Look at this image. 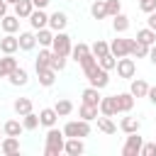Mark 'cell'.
I'll return each instance as SVG.
<instances>
[{
  "instance_id": "9a60e30c",
  "label": "cell",
  "mask_w": 156,
  "mask_h": 156,
  "mask_svg": "<svg viewBox=\"0 0 156 156\" xmlns=\"http://www.w3.org/2000/svg\"><path fill=\"white\" fill-rule=\"evenodd\" d=\"M20 51V41L15 34H5L0 39V54H17Z\"/></svg>"
},
{
  "instance_id": "d590c367",
  "label": "cell",
  "mask_w": 156,
  "mask_h": 156,
  "mask_svg": "<svg viewBox=\"0 0 156 156\" xmlns=\"http://www.w3.org/2000/svg\"><path fill=\"white\" fill-rule=\"evenodd\" d=\"M110 51V44L105 41V39H98V41H93L90 44V54L95 56V58H100V56H105Z\"/></svg>"
},
{
  "instance_id": "c3c4849f",
  "label": "cell",
  "mask_w": 156,
  "mask_h": 156,
  "mask_svg": "<svg viewBox=\"0 0 156 156\" xmlns=\"http://www.w3.org/2000/svg\"><path fill=\"white\" fill-rule=\"evenodd\" d=\"M32 2H34V7H41V10H44V7H46L51 0H32Z\"/></svg>"
},
{
  "instance_id": "bcb514c9",
  "label": "cell",
  "mask_w": 156,
  "mask_h": 156,
  "mask_svg": "<svg viewBox=\"0 0 156 156\" xmlns=\"http://www.w3.org/2000/svg\"><path fill=\"white\" fill-rule=\"evenodd\" d=\"M146 58L156 66V44H151V46H149V56H146Z\"/></svg>"
},
{
  "instance_id": "e0dca14e",
  "label": "cell",
  "mask_w": 156,
  "mask_h": 156,
  "mask_svg": "<svg viewBox=\"0 0 156 156\" xmlns=\"http://www.w3.org/2000/svg\"><path fill=\"white\" fill-rule=\"evenodd\" d=\"M115 100H117V112H132V107H134V95L132 93H117L115 95Z\"/></svg>"
},
{
  "instance_id": "9c48e42d",
  "label": "cell",
  "mask_w": 156,
  "mask_h": 156,
  "mask_svg": "<svg viewBox=\"0 0 156 156\" xmlns=\"http://www.w3.org/2000/svg\"><path fill=\"white\" fill-rule=\"evenodd\" d=\"M29 20V24H32V29L37 32V29H41V27H49V15L41 10V7H34L32 10V15L27 17Z\"/></svg>"
},
{
  "instance_id": "d4e9b609",
  "label": "cell",
  "mask_w": 156,
  "mask_h": 156,
  "mask_svg": "<svg viewBox=\"0 0 156 156\" xmlns=\"http://www.w3.org/2000/svg\"><path fill=\"white\" fill-rule=\"evenodd\" d=\"M12 7H15V15H17L20 20H27V17L32 15V10H34V2H32V0H17Z\"/></svg>"
},
{
  "instance_id": "3957f363",
  "label": "cell",
  "mask_w": 156,
  "mask_h": 156,
  "mask_svg": "<svg viewBox=\"0 0 156 156\" xmlns=\"http://www.w3.org/2000/svg\"><path fill=\"white\" fill-rule=\"evenodd\" d=\"M63 134L66 136H80V139H85V136H90V122H85V119H71V122H66L63 124Z\"/></svg>"
},
{
  "instance_id": "ab89813d",
  "label": "cell",
  "mask_w": 156,
  "mask_h": 156,
  "mask_svg": "<svg viewBox=\"0 0 156 156\" xmlns=\"http://www.w3.org/2000/svg\"><path fill=\"white\" fill-rule=\"evenodd\" d=\"M66 63H68V56H61V54H54L51 56V68L58 73V71H63L66 68Z\"/></svg>"
},
{
  "instance_id": "f907efd6",
  "label": "cell",
  "mask_w": 156,
  "mask_h": 156,
  "mask_svg": "<svg viewBox=\"0 0 156 156\" xmlns=\"http://www.w3.org/2000/svg\"><path fill=\"white\" fill-rule=\"evenodd\" d=\"M0 134H2V127H0Z\"/></svg>"
},
{
  "instance_id": "e575fe53",
  "label": "cell",
  "mask_w": 156,
  "mask_h": 156,
  "mask_svg": "<svg viewBox=\"0 0 156 156\" xmlns=\"http://www.w3.org/2000/svg\"><path fill=\"white\" fill-rule=\"evenodd\" d=\"M90 15H93V20H105V17H107L105 0H95V2L90 5Z\"/></svg>"
},
{
  "instance_id": "8fae6325",
  "label": "cell",
  "mask_w": 156,
  "mask_h": 156,
  "mask_svg": "<svg viewBox=\"0 0 156 156\" xmlns=\"http://www.w3.org/2000/svg\"><path fill=\"white\" fill-rule=\"evenodd\" d=\"M129 41L132 39H112L110 41V54L122 58V56H129Z\"/></svg>"
},
{
  "instance_id": "52a82bcc",
  "label": "cell",
  "mask_w": 156,
  "mask_h": 156,
  "mask_svg": "<svg viewBox=\"0 0 156 156\" xmlns=\"http://www.w3.org/2000/svg\"><path fill=\"white\" fill-rule=\"evenodd\" d=\"M83 151H85V144H83L80 136H66V141H63V154H68V156H80Z\"/></svg>"
},
{
  "instance_id": "74e56055",
  "label": "cell",
  "mask_w": 156,
  "mask_h": 156,
  "mask_svg": "<svg viewBox=\"0 0 156 156\" xmlns=\"http://www.w3.org/2000/svg\"><path fill=\"white\" fill-rule=\"evenodd\" d=\"M22 127L27 129V132H32V129H37L39 127V115L32 110V112H27V115H22Z\"/></svg>"
},
{
  "instance_id": "7402d4cb",
  "label": "cell",
  "mask_w": 156,
  "mask_h": 156,
  "mask_svg": "<svg viewBox=\"0 0 156 156\" xmlns=\"http://www.w3.org/2000/svg\"><path fill=\"white\" fill-rule=\"evenodd\" d=\"M129 93H132L134 98H146V93H149V83H146L144 78H132Z\"/></svg>"
},
{
  "instance_id": "ba28073f",
  "label": "cell",
  "mask_w": 156,
  "mask_h": 156,
  "mask_svg": "<svg viewBox=\"0 0 156 156\" xmlns=\"http://www.w3.org/2000/svg\"><path fill=\"white\" fill-rule=\"evenodd\" d=\"M66 27H68V15H66V12L56 10V12L49 15V29H51V32H63Z\"/></svg>"
},
{
  "instance_id": "7c38bea8",
  "label": "cell",
  "mask_w": 156,
  "mask_h": 156,
  "mask_svg": "<svg viewBox=\"0 0 156 156\" xmlns=\"http://www.w3.org/2000/svg\"><path fill=\"white\" fill-rule=\"evenodd\" d=\"M7 80H10V85L22 88V85H27V83H29V73H27V68L17 66V68H12V73L7 76Z\"/></svg>"
},
{
  "instance_id": "cb8c5ba5",
  "label": "cell",
  "mask_w": 156,
  "mask_h": 156,
  "mask_svg": "<svg viewBox=\"0 0 156 156\" xmlns=\"http://www.w3.org/2000/svg\"><path fill=\"white\" fill-rule=\"evenodd\" d=\"M119 129H122L124 134L139 132V129H141V119H139V117H122V119H119Z\"/></svg>"
},
{
  "instance_id": "4dcf8cb0",
  "label": "cell",
  "mask_w": 156,
  "mask_h": 156,
  "mask_svg": "<svg viewBox=\"0 0 156 156\" xmlns=\"http://www.w3.org/2000/svg\"><path fill=\"white\" fill-rule=\"evenodd\" d=\"M34 37H37V44H39V46H51V41H54V32H51L49 27L37 29V32H34Z\"/></svg>"
},
{
  "instance_id": "44dd1931",
  "label": "cell",
  "mask_w": 156,
  "mask_h": 156,
  "mask_svg": "<svg viewBox=\"0 0 156 156\" xmlns=\"http://www.w3.org/2000/svg\"><path fill=\"white\" fill-rule=\"evenodd\" d=\"M17 41H20V51H32V49L37 46V37H34V32H20Z\"/></svg>"
},
{
  "instance_id": "30bf717a",
  "label": "cell",
  "mask_w": 156,
  "mask_h": 156,
  "mask_svg": "<svg viewBox=\"0 0 156 156\" xmlns=\"http://www.w3.org/2000/svg\"><path fill=\"white\" fill-rule=\"evenodd\" d=\"M98 112L105 115V117H115V115H117V100H115V95L100 98V102H98Z\"/></svg>"
},
{
  "instance_id": "f35d334b",
  "label": "cell",
  "mask_w": 156,
  "mask_h": 156,
  "mask_svg": "<svg viewBox=\"0 0 156 156\" xmlns=\"http://www.w3.org/2000/svg\"><path fill=\"white\" fill-rule=\"evenodd\" d=\"M98 66H100V68H105V71H115V66H117V56H112V54L107 51L105 56H100V58H98Z\"/></svg>"
},
{
  "instance_id": "484cf974",
  "label": "cell",
  "mask_w": 156,
  "mask_h": 156,
  "mask_svg": "<svg viewBox=\"0 0 156 156\" xmlns=\"http://www.w3.org/2000/svg\"><path fill=\"white\" fill-rule=\"evenodd\" d=\"M129 24H132V22H129V17H127L124 12H117V15L112 17V29H115L117 34H124V32L129 29Z\"/></svg>"
},
{
  "instance_id": "681fc988",
  "label": "cell",
  "mask_w": 156,
  "mask_h": 156,
  "mask_svg": "<svg viewBox=\"0 0 156 156\" xmlns=\"http://www.w3.org/2000/svg\"><path fill=\"white\" fill-rule=\"evenodd\" d=\"M15 2H17V0H7V5H15Z\"/></svg>"
},
{
  "instance_id": "83f0119b",
  "label": "cell",
  "mask_w": 156,
  "mask_h": 156,
  "mask_svg": "<svg viewBox=\"0 0 156 156\" xmlns=\"http://www.w3.org/2000/svg\"><path fill=\"white\" fill-rule=\"evenodd\" d=\"M129 56H134V58H146V56H149V46L141 44V41H136V39H132V41H129Z\"/></svg>"
},
{
  "instance_id": "2e32d148",
  "label": "cell",
  "mask_w": 156,
  "mask_h": 156,
  "mask_svg": "<svg viewBox=\"0 0 156 156\" xmlns=\"http://www.w3.org/2000/svg\"><path fill=\"white\" fill-rule=\"evenodd\" d=\"M51 56H54L51 46H41L39 54H37V58H34V68H37V71H39V68H49V66H51Z\"/></svg>"
},
{
  "instance_id": "ffe728a7",
  "label": "cell",
  "mask_w": 156,
  "mask_h": 156,
  "mask_svg": "<svg viewBox=\"0 0 156 156\" xmlns=\"http://www.w3.org/2000/svg\"><path fill=\"white\" fill-rule=\"evenodd\" d=\"M37 78H39V85L41 88H51L56 83V71L49 66V68H39L37 71Z\"/></svg>"
},
{
  "instance_id": "6da1fadb",
  "label": "cell",
  "mask_w": 156,
  "mask_h": 156,
  "mask_svg": "<svg viewBox=\"0 0 156 156\" xmlns=\"http://www.w3.org/2000/svg\"><path fill=\"white\" fill-rule=\"evenodd\" d=\"M63 141H66L63 129L49 127V132H46V146H44V156H58V154H63Z\"/></svg>"
},
{
  "instance_id": "d6986e66",
  "label": "cell",
  "mask_w": 156,
  "mask_h": 156,
  "mask_svg": "<svg viewBox=\"0 0 156 156\" xmlns=\"http://www.w3.org/2000/svg\"><path fill=\"white\" fill-rule=\"evenodd\" d=\"M17 66L20 63H17L15 54H2V58H0V78H7L12 73V68H17Z\"/></svg>"
},
{
  "instance_id": "8d00e7d4",
  "label": "cell",
  "mask_w": 156,
  "mask_h": 156,
  "mask_svg": "<svg viewBox=\"0 0 156 156\" xmlns=\"http://www.w3.org/2000/svg\"><path fill=\"white\" fill-rule=\"evenodd\" d=\"M88 54H90V46H88V44H83V41H78V44L71 49V56H73V61H78V63H80Z\"/></svg>"
},
{
  "instance_id": "603a6c76",
  "label": "cell",
  "mask_w": 156,
  "mask_h": 156,
  "mask_svg": "<svg viewBox=\"0 0 156 156\" xmlns=\"http://www.w3.org/2000/svg\"><path fill=\"white\" fill-rule=\"evenodd\" d=\"M95 122H98V129H100L102 134H117V124L112 122V117L98 115V117H95Z\"/></svg>"
},
{
  "instance_id": "1f68e13d",
  "label": "cell",
  "mask_w": 156,
  "mask_h": 156,
  "mask_svg": "<svg viewBox=\"0 0 156 156\" xmlns=\"http://www.w3.org/2000/svg\"><path fill=\"white\" fill-rule=\"evenodd\" d=\"M80 98H83V102H88V105H95V107H98V102H100V98H102V95H100V90H98V88L88 85V88L80 93Z\"/></svg>"
},
{
  "instance_id": "4fadbf2b",
  "label": "cell",
  "mask_w": 156,
  "mask_h": 156,
  "mask_svg": "<svg viewBox=\"0 0 156 156\" xmlns=\"http://www.w3.org/2000/svg\"><path fill=\"white\" fill-rule=\"evenodd\" d=\"M0 154H5V156L20 154V136H5L0 141Z\"/></svg>"
},
{
  "instance_id": "f6af8a7d",
  "label": "cell",
  "mask_w": 156,
  "mask_h": 156,
  "mask_svg": "<svg viewBox=\"0 0 156 156\" xmlns=\"http://www.w3.org/2000/svg\"><path fill=\"white\" fill-rule=\"evenodd\" d=\"M146 98H149V102H151V105H156V85H154V88L149 85V93H146Z\"/></svg>"
},
{
  "instance_id": "5b68a950",
  "label": "cell",
  "mask_w": 156,
  "mask_h": 156,
  "mask_svg": "<svg viewBox=\"0 0 156 156\" xmlns=\"http://www.w3.org/2000/svg\"><path fill=\"white\" fill-rule=\"evenodd\" d=\"M115 71H117V76H119V78L132 80V78L136 76V61H134V58H129V56H122V58H117Z\"/></svg>"
},
{
  "instance_id": "b9f144b4",
  "label": "cell",
  "mask_w": 156,
  "mask_h": 156,
  "mask_svg": "<svg viewBox=\"0 0 156 156\" xmlns=\"http://www.w3.org/2000/svg\"><path fill=\"white\" fill-rule=\"evenodd\" d=\"M156 154V141H144L139 149V156H154Z\"/></svg>"
},
{
  "instance_id": "4316f807",
  "label": "cell",
  "mask_w": 156,
  "mask_h": 156,
  "mask_svg": "<svg viewBox=\"0 0 156 156\" xmlns=\"http://www.w3.org/2000/svg\"><path fill=\"white\" fill-rule=\"evenodd\" d=\"M22 132H24V127H22L20 119H7V122L2 124V134H5V136H20Z\"/></svg>"
},
{
  "instance_id": "277c9868",
  "label": "cell",
  "mask_w": 156,
  "mask_h": 156,
  "mask_svg": "<svg viewBox=\"0 0 156 156\" xmlns=\"http://www.w3.org/2000/svg\"><path fill=\"white\" fill-rule=\"evenodd\" d=\"M71 37L66 32H54V41H51V51L54 54H61V56H71Z\"/></svg>"
},
{
  "instance_id": "ee69618b",
  "label": "cell",
  "mask_w": 156,
  "mask_h": 156,
  "mask_svg": "<svg viewBox=\"0 0 156 156\" xmlns=\"http://www.w3.org/2000/svg\"><path fill=\"white\" fill-rule=\"evenodd\" d=\"M146 27H149V29H154V32H156V10H154V12H149V15H146Z\"/></svg>"
},
{
  "instance_id": "7bdbcfd3",
  "label": "cell",
  "mask_w": 156,
  "mask_h": 156,
  "mask_svg": "<svg viewBox=\"0 0 156 156\" xmlns=\"http://www.w3.org/2000/svg\"><path fill=\"white\" fill-rule=\"evenodd\" d=\"M139 10H141L144 15L154 12V10H156V0H139Z\"/></svg>"
},
{
  "instance_id": "f1b7e54d",
  "label": "cell",
  "mask_w": 156,
  "mask_h": 156,
  "mask_svg": "<svg viewBox=\"0 0 156 156\" xmlns=\"http://www.w3.org/2000/svg\"><path fill=\"white\" fill-rule=\"evenodd\" d=\"M12 107H15V112L22 117V115H27V112L34 110V102H32V98H17V100L12 102Z\"/></svg>"
},
{
  "instance_id": "8992f818",
  "label": "cell",
  "mask_w": 156,
  "mask_h": 156,
  "mask_svg": "<svg viewBox=\"0 0 156 156\" xmlns=\"http://www.w3.org/2000/svg\"><path fill=\"white\" fill-rule=\"evenodd\" d=\"M144 144V136H139V132L127 134V141L122 146V156H139V149Z\"/></svg>"
},
{
  "instance_id": "7a4b0ae2",
  "label": "cell",
  "mask_w": 156,
  "mask_h": 156,
  "mask_svg": "<svg viewBox=\"0 0 156 156\" xmlns=\"http://www.w3.org/2000/svg\"><path fill=\"white\" fill-rule=\"evenodd\" d=\"M85 73V78H88V85H93V88H98V90H102V88H107L110 85V71H105V68H100L98 63L95 66H90L88 71H83Z\"/></svg>"
},
{
  "instance_id": "ac0fdd59",
  "label": "cell",
  "mask_w": 156,
  "mask_h": 156,
  "mask_svg": "<svg viewBox=\"0 0 156 156\" xmlns=\"http://www.w3.org/2000/svg\"><path fill=\"white\" fill-rule=\"evenodd\" d=\"M56 119H58V115H56V110L54 107H41L39 110V124L41 127H56Z\"/></svg>"
},
{
  "instance_id": "7dc6e473",
  "label": "cell",
  "mask_w": 156,
  "mask_h": 156,
  "mask_svg": "<svg viewBox=\"0 0 156 156\" xmlns=\"http://www.w3.org/2000/svg\"><path fill=\"white\" fill-rule=\"evenodd\" d=\"M7 15V0H0V20Z\"/></svg>"
},
{
  "instance_id": "5bb4252c",
  "label": "cell",
  "mask_w": 156,
  "mask_h": 156,
  "mask_svg": "<svg viewBox=\"0 0 156 156\" xmlns=\"http://www.w3.org/2000/svg\"><path fill=\"white\" fill-rule=\"evenodd\" d=\"M0 29L5 32V34H15V32H20V17L12 12V15H5L2 20H0Z\"/></svg>"
},
{
  "instance_id": "836d02e7",
  "label": "cell",
  "mask_w": 156,
  "mask_h": 156,
  "mask_svg": "<svg viewBox=\"0 0 156 156\" xmlns=\"http://www.w3.org/2000/svg\"><path fill=\"white\" fill-rule=\"evenodd\" d=\"M54 110H56V115H58V117H66V115H71V112H73V102H71L68 98H61V100H56Z\"/></svg>"
},
{
  "instance_id": "d6a6232c",
  "label": "cell",
  "mask_w": 156,
  "mask_h": 156,
  "mask_svg": "<svg viewBox=\"0 0 156 156\" xmlns=\"http://www.w3.org/2000/svg\"><path fill=\"white\" fill-rule=\"evenodd\" d=\"M136 41H141V44L151 46V44H156V32H154V29H149V27H144V29H139V32H136Z\"/></svg>"
},
{
  "instance_id": "f546056e",
  "label": "cell",
  "mask_w": 156,
  "mask_h": 156,
  "mask_svg": "<svg viewBox=\"0 0 156 156\" xmlns=\"http://www.w3.org/2000/svg\"><path fill=\"white\" fill-rule=\"evenodd\" d=\"M98 115H100V112H98V107H95V105L80 102V107H78V117H80V119H85V122H93Z\"/></svg>"
},
{
  "instance_id": "60d3db41",
  "label": "cell",
  "mask_w": 156,
  "mask_h": 156,
  "mask_svg": "<svg viewBox=\"0 0 156 156\" xmlns=\"http://www.w3.org/2000/svg\"><path fill=\"white\" fill-rule=\"evenodd\" d=\"M105 7H107V17H115L117 12H122V2L119 0H105Z\"/></svg>"
}]
</instances>
